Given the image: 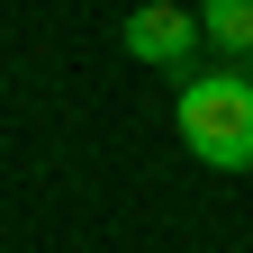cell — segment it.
Returning <instances> with one entry per match:
<instances>
[{
    "mask_svg": "<svg viewBox=\"0 0 253 253\" xmlns=\"http://www.w3.org/2000/svg\"><path fill=\"white\" fill-rule=\"evenodd\" d=\"M199 27H208V45L253 63V0H199Z\"/></svg>",
    "mask_w": 253,
    "mask_h": 253,
    "instance_id": "obj_3",
    "label": "cell"
},
{
    "mask_svg": "<svg viewBox=\"0 0 253 253\" xmlns=\"http://www.w3.org/2000/svg\"><path fill=\"white\" fill-rule=\"evenodd\" d=\"M244 73H253V63H244Z\"/></svg>",
    "mask_w": 253,
    "mask_h": 253,
    "instance_id": "obj_4",
    "label": "cell"
},
{
    "mask_svg": "<svg viewBox=\"0 0 253 253\" xmlns=\"http://www.w3.org/2000/svg\"><path fill=\"white\" fill-rule=\"evenodd\" d=\"M172 126H181V145L199 154L208 172H253V73H244V63H226V73L181 82Z\"/></svg>",
    "mask_w": 253,
    "mask_h": 253,
    "instance_id": "obj_1",
    "label": "cell"
},
{
    "mask_svg": "<svg viewBox=\"0 0 253 253\" xmlns=\"http://www.w3.org/2000/svg\"><path fill=\"white\" fill-rule=\"evenodd\" d=\"M199 37H208V27H199L190 0H145V9H126V27H118V45L136 63H181Z\"/></svg>",
    "mask_w": 253,
    "mask_h": 253,
    "instance_id": "obj_2",
    "label": "cell"
}]
</instances>
